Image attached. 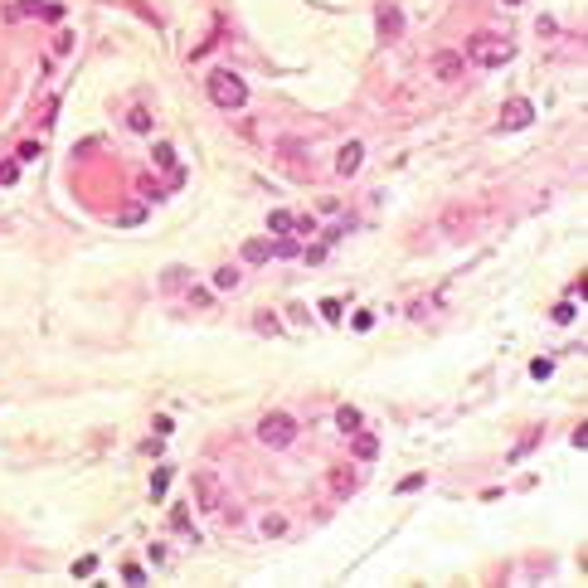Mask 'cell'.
Segmentation results:
<instances>
[{"label":"cell","instance_id":"6da1fadb","mask_svg":"<svg viewBox=\"0 0 588 588\" xmlns=\"http://www.w3.org/2000/svg\"><path fill=\"white\" fill-rule=\"evenodd\" d=\"M510 54H515V44L510 39H501V34H472L467 39V49H462V59L467 64H477V69H501V64H510Z\"/></svg>","mask_w":588,"mask_h":588},{"label":"cell","instance_id":"7a4b0ae2","mask_svg":"<svg viewBox=\"0 0 588 588\" xmlns=\"http://www.w3.org/2000/svg\"><path fill=\"white\" fill-rule=\"evenodd\" d=\"M204 88H209V102H214V107H224V112L248 107V83H243L238 73H229V69H214Z\"/></svg>","mask_w":588,"mask_h":588},{"label":"cell","instance_id":"3957f363","mask_svg":"<svg viewBox=\"0 0 588 588\" xmlns=\"http://www.w3.org/2000/svg\"><path fill=\"white\" fill-rule=\"evenodd\" d=\"M258 443H263V447H292L296 443V418L292 413H263V418H258Z\"/></svg>","mask_w":588,"mask_h":588},{"label":"cell","instance_id":"277c9868","mask_svg":"<svg viewBox=\"0 0 588 588\" xmlns=\"http://www.w3.org/2000/svg\"><path fill=\"white\" fill-rule=\"evenodd\" d=\"M535 122V102L530 98H505V107H501V131L510 136V131H525Z\"/></svg>","mask_w":588,"mask_h":588},{"label":"cell","instance_id":"5b68a950","mask_svg":"<svg viewBox=\"0 0 588 588\" xmlns=\"http://www.w3.org/2000/svg\"><path fill=\"white\" fill-rule=\"evenodd\" d=\"M190 487H195V501L204 505V510H219L224 491H219V477H214L209 467H195V472H190Z\"/></svg>","mask_w":588,"mask_h":588},{"label":"cell","instance_id":"8992f818","mask_svg":"<svg viewBox=\"0 0 588 588\" xmlns=\"http://www.w3.org/2000/svg\"><path fill=\"white\" fill-rule=\"evenodd\" d=\"M462 69H467V59H462L457 49H438V54H433V78L457 83V78H462Z\"/></svg>","mask_w":588,"mask_h":588},{"label":"cell","instance_id":"52a82bcc","mask_svg":"<svg viewBox=\"0 0 588 588\" xmlns=\"http://www.w3.org/2000/svg\"><path fill=\"white\" fill-rule=\"evenodd\" d=\"M39 10H44V0H10L0 10V20L5 24H24V20H39Z\"/></svg>","mask_w":588,"mask_h":588},{"label":"cell","instance_id":"ba28073f","mask_svg":"<svg viewBox=\"0 0 588 588\" xmlns=\"http://www.w3.org/2000/svg\"><path fill=\"white\" fill-rule=\"evenodd\" d=\"M375 29H380L385 44H394V39L403 34V15H399V5H380V24H375Z\"/></svg>","mask_w":588,"mask_h":588},{"label":"cell","instance_id":"9c48e42d","mask_svg":"<svg viewBox=\"0 0 588 588\" xmlns=\"http://www.w3.org/2000/svg\"><path fill=\"white\" fill-rule=\"evenodd\" d=\"M360 161H365V146H360V141H345V146H340V156H336V171H340V175H355V171H360Z\"/></svg>","mask_w":588,"mask_h":588},{"label":"cell","instance_id":"30bf717a","mask_svg":"<svg viewBox=\"0 0 588 588\" xmlns=\"http://www.w3.org/2000/svg\"><path fill=\"white\" fill-rule=\"evenodd\" d=\"M243 258H248V263H268V258H278V238H248V243H243Z\"/></svg>","mask_w":588,"mask_h":588},{"label":"cell","instance_id":"8fae6325","mask_svg":"<svg viewBox=\"0 0 588 588\" xmlns=\"http://www.w3.org/2000/svg\"><path fill=\"white\" fill-rule=\"evenodd\" d=\"M350 438H355V443H350V452H355L360 462H370V457H380V438H375V433H365V428H355Z\"/></svg>","mask_w":588,"mask_h":588},{"label":"cell","instance_id":"7c38bea8","mask_svg":"<svg viewBox=\"0 0 588 588\" xmlns=\"http://www.w3.org/2000/svg\"><path fill=\"white\" fill-rule=\"evenodd\" d=\"M258 530H263L268 540H282V535H287V515H282V510H268V515L258 520Z\"/></svg>","mask_w":588,"mask_h":588},{"label":"cell","instance_id":"4fadbf2b","mask_svg":"<svg viewBox=\"0 0 588 588\" xmlns=\"http://www.w3.org/2000/svg\"><path fill=\"white\" fill-rule=\"evenodd\" d=\"M336 428H340V433H355V428H365V413L345 403V408H336Z\"/></svg>","mask_w":588,"mask_h":588},{"label":"cell","instance_id":"5bb4252c","mask_svg":"<svg viewBox=\"0 0 588 588\" xmlns=\"http://www.w3.org/2000/svg\"><path fill=\"white\" fill-rule=\"evenodd\" d=\"M151 161H156L161 171H175V166H180V161H175V146H171V141H156V146H151Z\"/></svg>","mask_w":588,"mask_h":588},{"label":"cell","instance_id":"9a60e30c","mask_svg":"<svg viewBox=\"0 0 588 588\" xmlns=\"http://www.w3.org/2000/svg\"><path fill=\"white\" fill-rule=\"evenodd\" d=\"M127 127H131V131H141V136H146V131H151V107H141V102H136V107H131V112H127Z\"/></svg>","mask_w":588,"mask_h":588},{"label":"cell","instance_id":"2e32d148","mask_svg":"<svg viewBox=\"0 0 588 588\" xmlns=\"http://www.w3.org/2000/svg\"><path fill=\"white\" fill-rule=\"evenodd\" d=\"M268 234H273V238H287V234H292V214H287V209L268 214Z\"/></svg>","mask_w":588,"mask_h":588},{"label":"cell","instance_id":"e0dca14e","mask_svg":"<svg viewBox=\"0 0 588 588\" xmlns=\"http://www.w3.org/2000/svg\"><path fill=\"white\" fill-rule=\"evenodd\" d=\"M161 287H166V292H175V287H190V273H185V268H166V273H161Z\"/></svg>","mask_w":588,"mask_h":588},{"label":"cell","instance_id":"ac0fdd59","mask_svg":"<svg viewBox=\"0 0 588 588\" xmlns=\"http://www.w3.org/2000/svg\"><path fill=\"white\" fill-rule=\"evenodd\" d=\"M234 287H238V268H229V263H224V268L214 273V292H234Z\"/></svg>","mask_w":588,"mask_h":588},{"label":"cell","instance_id":"d6986e66","mask_svg":"<svg viewBox=\"0 0 588 588\" xmlns=\"http://www.w3.org/2000/svg\"><path fill=\"white\" fill-rule=\"evenodd\" d=\"M166 487H171V467H161V472L151 477V487H146V496H151V501H166Z\"/></svg>","mask_w":588,"mask_h":588},{"label":"cell","instance_id":"ffe728a7","mask_svg":"<svg viewBox=\"0 0 588 588\" xmlns=\"http://www.w3.org/2000/svg\"><path fill=\"white\" fill-rule=\"evenodd\" d=\"M331 491H336V496L345 501V496L355 491V472H331Z\"/></svg>","mask_w":588,"mask_h":588},{"label":"cell","instance_id":"44dd1931","mask_svg":"<svg viewBox=\"0 0 588 588\" xmlns=\"http://www.w3.org/2000/svg\"><path fill=\"white\" fill-rule=\"evenodd\" d=\"M39 156H44V141H39V136L20 141V161H39Z\"/></svg>","mask_w":588,"mask_h":588},{"label":"cell","instance_id":"7402d4cb","mask_svg":"<svg viewBox=\"0 0 588 588\" xmlns=\"http://www.w3.org/2000/svg\"><path fill=\"white\" fill-rule=\"evenodd\" d=\"M321 316H326V321H340V316H345V301H340V296H326V301H321Z\"/></svg>","mask_w":588,"mask_h":588},{"label":"cell","instance_id":"603a6c76","mask_svg":"<svg viewBox=\"0 0 588 588\" xmlns=\"http://www.w3.org/2000/svg\"><path fill=\"white\" fill-rule=\"evenodd\" d=\"M253 326H258V331H263V336H278V331H282V326H278V316H273V311H258V316H253Z\"/></svg>","mask_w":588,"mask_h":588},{"label":"cell","instance_id":"cb8c5ba5","mask_svg":"<svg viewBox=\"0 0 588 588\" xmlns=\"http://www.w3.org/2000/svg\"><path fill=\"white\" fill-rule=\"evenodd\" d=\"M93 569H98V554H83V559L73 564V579H93Z\"/></svg>","mask_w":588,"mask_h":588},{"label":"cell","instance_id":"d4e9b609","mask_svg":"<svg viewBox=\"0 0 588 588\" xmlns=\"http://www.w3.org/2000/svg\"><path fill=\"white\" fill-rule=\"evenodd\" d=\"M190 306H199V311H204V306H214V292H209V287H195V282H190Z\"/></svg>","mask_w":588,"mask_h":588},{"label":"cell","instance_id":"484cf974","mask_svg":"<svg viewBox=\"0 0 588 588\" xmlns=\"http://www.w3.org/2000/svg\"><path fill=\"white\" fill-rule=\"evenodd\" d=\"M39 20H44V24H59V20H64V5H54V0H44V10H39Z\"/></svg>","mask_w":588,"mask_h":588},{"label":"cell","instance_id":"4316f807","mask_svg":"<svg viewBox=\"0 0 588 588\" xmlns=\"http://www.w3.org/2000/svg\"><path fill=\"white\" fill-rule=\"evenodd\" d=\"M54 54H73V29H59V34H54Z\"/></svg>","mask_w":588,"mask_h":588},{"label":"cell","instance_id":"83f0119b","mask_svg":"<svg viewBox=\"0 0 588 588\" xmlns=\"http://www.w3.org/2000/svg\"><path fill=\"white\" fill-rule=\"evenodd\" d=\"M20 180V161H0V185H15Z\"/></svg>","mask_w":588,"mask_h":588},{"label":"cell","instance_id":"f1b7e54d","mask_svg":"<svg viewBox=\"0 0 588 588\" xmlns=\"http://www.w3.org/2000/svg\"><path fill=\"white\" fill-rule=\"evenodd\" d=\"M550 375H554L550 360H535V365H530V380H550Z\"/></svg>","mask_w":588,"mask_h":588},{"label":"cell","instance_id":"f546056e","mask_svg":"<svg viewBox=\"0 0 588 588\" xmlns=\"http://www.w3.org/2000/svg\"><path fill=\"white\" fill-rule=\"evenodd\" d=\"M301 258H306V263H311V268H316V263H326V248H321V243H311V248H306V253H301Z\"/></svg>","mask_w":588,"mask_h":588},{"label":"cell","instance_id":"4dcf8cb0","mask_svg":"<svg viewBox=\"0 0 588 588\" xmlns=\"http://www.w3.org/2000/svg\"><path fill=\"white\" fill-rule=\"evenodd\" d=\"M122 579H127V584H141V579H146V569H141V564H127V569H122Z\"/></svg>","mask_w":588,"mask_h":588},{"label":"cell","instance_id":"1f68e13d","mask_svg":"<svg viewBox=\"0 0 588 588\" xmlns=\"http://www.w3.org/2000/svg\"><path fill=\"white\" fill-rule=\"evenodd\" d=\"M423 487H428L423 477H403V482H399V487H394V491H423Z\"/></svg>","mask_w":588,"mask_h":588},{"label":"cell","instance_id":"d6a6232c","mask_svg":"<svg viewBox=\"0 0 588 588\" xmlns=\"http://www.w3.org/2000/svg\"><path fill=\"white\" fill-rule=\"evenodd\" d=\"M141 219H146V209H141V204H131V209L122 214V224H141Z\"/></svg>","mask_w":588,"mask_h":588},{"label":"cell","instance_id":"836d02e7","mask_svg":"<svg viewBox=\"0 0 588 588\" xmlns=\"http://www.w3.org/2000/svg\"><path fill=\"white\" fill-rule=\"evenodd\" d=\"M350 326H355V331H370V326H375V316H370V311H355V321H350Z\"/></svg>","mask_w":588,"mask_h":588},{"label":"cell","instance_id":"e575fe53","mask_svg":"<svg viewBox=\"0 0 588 588\" xmlns=\"http://www.w3.org/2000/svg\"><path fill=\"white\" fill-rule=\"evenodd\" d=\"M185 520H190V515H185V505H175V510H171V525H175V530H190Z\"/></svg>","mask_w":588,"mask_h":588},{"label":"cell","instance_id":"d590c367","mask_svg":"<svg viewBox=\"0 0 588 588\" xmlns=\"http://www.w3.org/2000/svg\"><path fill=\"white\" fill-rule=\"evenodd\" d=\"M505 5H520V0H505Z\"/></svg>","mask_w":588,"mask_h":588}]
</instances>
